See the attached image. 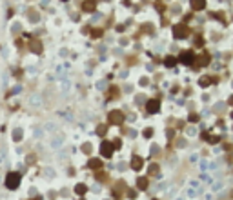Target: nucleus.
I'll return each mask as SVG.
<instances>
[{
    "mask_svg": "<svg viewBox=\"0 0 233 200\" xmlns=\"http://www.w3.org/2000/svg\"><path fill=\"white\" fill-rule=\"evenodd\" d=\"M209 60H211V57H209V53H206V51H202L199 57H195V62L193 64H197V65H209Z\"/></svg>",
    "mask_w": 233,
    "mask_h": 200,
    "instance_id": "7",
    "label": "nucleus"
},
{
    "mask_svg": "<svg viewBox=\"0 0 233 200\" xmlns=\"http://www.w3.org/2000/svg\"><path fill=\"white\" fill-rule=\"evenodd\" d=\"M188 196H195V191H193V189H188Z\"/></svg>",
    "mask_w": 233,
    "mask_h": 200,
    "instance_id": "30",
    "label": "nucleus"
},
{
    "mask_svg": "<svg viewBox=\"0 0 233 200\" xmlns=\"http://www.w3.org/2000/svg\"><path fill=\"white\" fill-rule=\"evenodd\" d=\"M153 200H157V198H153Z\"/></svg>",
    "mask_w": 233,
    "mask_h": 200,
    "instance_id": "33",
    "label": "nucleus"
},
{
    "mask_svg": "<svg viewBox=\"0 0 233 200\" xmlns=\"http://www.w3.org/2000/svg\"><path fill=\"white\" fill-rule=\"evenodd\" d=\"M164 64L168 65V68H173V65L177 64V58H175L173 55H170V57H166V58H164Z\"/></svg>",
    "mask_w": 233,
    "mask_h": 200,
    "instance_id": "13",
    "label": "nucleus"
},
{
    "mask_svg": "<svg viewBox=\"0 0 233 200\" xmlns=\"http://www.w3.org/2000/svg\"><path fill=\"white\" fill-rule=\"evenodd\" d=\"M191 7H193L195 11L204 9V7H206V0H191Z\"/></svg>",
    "mask_w": 233,
    "mask_h": 200,
    "instance_id": "11",
    "label": "nucleus"
},
{
    "mask_svg": "<svg viewBox=\"0 0 233 200\" xmlns=\"http://www.w3.org/2000/svg\"><path fill=\"white\" fill-rule=\"evenodd\" d=\"M15 140H20V131H15Z\"/></svg>",
    "mask_w": 233,
    "mask_h": 200,
    "instance_id": "28",
    "label": "nucleus"
},
{
    "mask_svg": "<svg viewBox=\"0 0 233 200\" xmlns=\"http://www.w3.org/2000/svg\"><path fill=\"white\" fill-rule=\"evenodd\" d=\"M173 35L177 36V38H186L190 35V29H188V26L186 24H177L175 28H173Z\"/></svg>",
    "mask_w": 233,
    "mask_h": 200,
    "instance_id": "2",
    "label": "nucleus"
},
{
    "mask_svg": "<svg viewBox=\"0 0 233 200\" xmlns=\"http://www.w3.org/2000/svg\"><path fill=\"white\" fill-rule=\"evenodd\" d=\"M209 84H211V78H209V77H202V78L199 80V86H200V87H208Z\"/></svg>",
    "mask_w": 233,
    "mask_h": 200,
    "instance_id": "14",
    "label": "nucleus"
},
{
    "mask_svg": "<svg viewBox=\"0 0 233 200\" xmlns=\"http://www.w3.org/2000/svg\"><path fill=\"white\" fill-rule=\"evenodd\" d=\"M142 166H144V160H142L140 157H133V158H131V167H133L135 171H140Z\"/></svg>",
    "mask_w": 233,
    "mask_h": 200,
    "instance_id": "8",
    "label": "nucleus"
},
{
    "mask_svg": "<svg viewBox=\"0 0 233 200\" xmlns=\"http://www.w3.org/2000/svg\"><path fill=\"white\" fill-rule=\"evenodd\" d=\"M148 186H149V182H148V178H146V176H140V178H137V187H138V189L146 191V189H148Z\"/></svg>",
    "mask_w": 233,
    "mask_h": 200,
    "instance_id": "10",
    "label": "nucleus"
},
{
    "mask_svg": "<svg viewBox=\"0 0 233 200\" xmlns=\"http://www.w3.org/2000/svg\"><path fill=\"white\" fill-rule=\"evenodd\" d=\"M151 153H153V155L158 153V146H151Z\"/></svg>",
    "mask_w": 233,
    "mask_h": 200,
    "instance_id": "27",
    "label": "nucleus"
},
{
    "mask_svg": "<svg viewBox=\"0 0 233 200\" xmlns=\"http://www.w3.org/2000/svg\"><path fill=\"white\" fill-rule=\"evenodd\" d=\"M228 104H229V106H233V95L229 97V100H228Z\"/></svg>",
    "mask_w": 233,
    "mask_h": 200,
    "instance_id": "31",
    "label": "nucleus"
},
{
    "mask_svg": "<svg viewBox=\"0 0 233 200\" xmlns=\"http://www.w3.org/2000/svg\"><path fill=\"white\" fill-rule=\"evenodd\" d=\"M184 65H191L193 62H195V53L193 51H184V53H180V58H178Z\"/></svg>",
    "mask_w": 233,
    "mask_h": 200,
    "instance_id": "5",
    "label": "nucleus"
},
{
    "mask_svg": "<svg viewBox=\"0 0 233 200\" xmlns=\"http://www.w3.org/2000/svg\"><path fill=\"white\" fill-rule=\"evenodd\" d=\"M108 120L113 126H120L124 122V113H122V111H111V113L108 115Z\"/></svg>",
    "mask_w": 233,
    "mask_h": 200,
    "instance_id": "1",
    "label": "nucleus"
},
{
    "mask_svg": "<svg viewBox=\"0 0 233 200\" xmlns=\"http://www.w3.org/2000/svg\"><path fill=\"white\" fill-rule=\"evenodd\" d=\"M113 146H111V142H102L100 144V155L104 158H111L113 157Z\"/></svg>",
    "mask_w": 233,
    "mask_h": 200,
    "instance_id": "4",
    "label": "nucleus"
},
{
    "mask_svg": "<svg viewBox=\"0 0 233 200\" xmlns=\"http://www.w3.org/2000/svg\"><path fill=\"white\" fill-rule=\"evenodd\" d=\"M106 131H108V126H99V127H97V133H99L100 137L106 135Z\"/></svg>",
    "mask_w": 233,
    "mask_h": 200,
    "instance_id": "18",
    "label": "nucleus"
},
{
    "mask_svg": "<svg viewBox=\"0 0 233 200\" xmlns=\"http://www.w3.org/2000/svg\"><path fill=\"white\" fill-rule=\"evenodd\" d=\"M128 196H129V198H135V196H137V191H135V189H129V191H128Z\"/></svg>",
    "mask_w": 233,
    "mask_h": 200,
    "instance_id": "25",
    "label": "nucleus"
},
{
    "mask_svg": "<svg viewBox=\"0 0 233 200\" xmlns=\"http://www.w3.org/2000/svg\"><path fill=\"white\" fill-rule=\"evenodd\" d=\"M95 7H97L95 0H86V2L82 4V9H84L86 13H91V11H95Z\"/></svg>",
    "mask_w": 233,
    "mask_h": 200,
    "instance_id": "9",
    "label": "nucleus"
},
{
    "mask_svg": "<svg viewBox=\"0 0 233 200\" xmlns=\"http://www.w3.org/2000/svg\"><path fill=\"white\" fill-rule=\"evenodd\" d=\"M31 48H33L35 53H40V42H33V44H31Z\"/></svg>",
    "mask_w": 233,
    "mask_h": 200,
    "instance_id": "20",
    "label": "nucleus"
},
{
    "mask_svg": "<svg viewBox=\"0 0 233 200\" xmlns=\"http://www.w3.org/2000/svg\"><path fill=\"white\" fill-rule=\"evenodd\" d=\"M142 135H144L146 138H149V137L153 135V129H151V127H148V129H144V133H142Z\"/></svg>",
    "mask_w": 233,
    "mask_h": 200,
    "instance_id": "21",
    "label": "nucleus"
},
{
    "mask_svg": "<svg viewBox=\"0 0 233 200\" xmlns=\"http://www.w3.org/2000/svg\"><path fill=\"white\" fill-rule=\"evenodd\" d=\"M111 97H119V87H111Z\"/></svg>",
    "mask_w": 233,
    "mask_h": 200,
    "instance_id": "24",
    "label": "nucleus"
},
{
    "mask_svg": "<svg viewBox=\"0 0 233 200\" xmlns=\"http://www.w3.org/2000/svg\"><path fill=\"white\" fill-rule=\"evenodd\" d=\"M168 138H173V129H168Z\"/></svg>",
    "mask_w": 233,
    "mask_h": 200,
    "instance_id": "29",
    "label": "nucleus"
},
{
    "mask_svg": "<svg viewBox=\"0 0 233 200\" xmlns=\"http://www.w3.org/2000/svg\"><path fill=\"white\" fill-rule=\"evenodd\" d=\"M188 120H190V122H197V120H199V115H195V113H191Z\"/></svg>",
    "mask_w": 233,
    "mask_h": 200,
    "instance_id": "23",
    "label": "nucleus"
},
{
    "mask_svg": "<svg viewBox=\"0 0 233 200\" xmlns=\"http://www.w3.org/2000/svg\"><path fill=\"white\" fill-rule=\"evenodd\" d=\"M195 44H197V46H202V38L197 36V38H195Z\"/></svg>",
    "mask_w": 233,
    "mask_h": 200,
    "instance_id": "26",
    "label": "nucleus"
},
{
    "mask_svg": "<svg viewBox=\"0 0 233 200\" xmlns=\"http://www.w3.org/2000/svg\"><path fill=\"white\" fill-rule=\"evenodd\" d=\"M158 171H160V166H158V164H151L149 169H148L149 175H158Z\"/></svg>",
    "mask_w": 233,
    "mask_h": 200,
    "instance_id": "15",
    "label": "nucleus"
},
{
    "mask_svg": "<svg viewBox=\"0 0 233 200\" xmlns=\"http://www.w3.org/2000/svg\"><path fill=\"white\" fill-rule=\"evenodd\" d=\"M18 180H20V175L18 173H9L7 178H6V186L9 189H15V187H18Z\"/></svg>",
    "mask_w": 233,
    "mask_h": 200,
    "instance_id": "3",
    "label": "nucleus"
},
{
    "mask_svg": "<svg viewBox=\"0 0 233 200\" xmlns=\"http://www.w3.org/2000/svg\"><path fill=\"white\" fill-rule=\"evenodd\" d=\"M91 33H93V36H95V38H100V36L104 35V31H102V29H93Z\"/></svg>",
    "mask_w": 233,
    "mask_h": 200,
    "instance_id": "19",
    "label": "nucleus"
},
{
    "mask_svg": "<svg viewBox=\"0 0 233 200\" xmlns=\"http://www.w3.org/2000/svg\"><path fill=\"white\" fill-rule=\"evenodd\" d=\"M208 142H211V144H217L219 140H220V137H215V135H208V138H206Z\"/></svg>",
    "mask_w": 233,
    "mask_h": 200,
    "instance_id": "17",
    "label": "nucleus"
},
{
    "mask_svg": "<svg viewBox=\"0 0 233 200\" xmlns=\"http://www.w3.org/2000/svg\"><path fill=\"white\" fill-rule=\"evenodd\" d=\"M87 166H89L91 169H99V167H102V160H99V158H91Z\"/></svg>",
    "mask_w": 233,
    "mask_h": 200,
    "instance_id": "12",
    "label": "nucleus"
},
{
    "mask_svg": "<svg viewBox=\"0 0 233 200\" xmlns=\"http://www.w3.org/2000/svg\"><path fill=\"white\" fill-rule=\"evenodd\" d=\"M231 118H233V113H231Z\"/></svg>",
    "mask_w": 233,
    "mask_h": 200,
    "instance_id": "32",
    "label": "nucleus"
},
{
    "mask_svg": "<svg viewBox=\"0 0 233 200\" xmlns=\"http://www.w3.org/2000/svg\"><path fill=\"white\" fill-rule=\"evenodd\" d=\"M75 191H77V193H78V195H84V193H86V191H87V187H86V186H84V184H78V186H77V187H75Z\"/></svg>",
    "mask_w": 233,
    "mask_h": 200,
    "instance_id": "16",
    "label": "nucleus"
},
{
    "mask_svg": "<svg viewBox=\"0 0 233 200\" xmlns=\"http://www.w3.org/2000/svg\"><path fill=\"white\" fill-rule=\"evenodd\" d=\"M82 151H84V153H91V144H84V146H82Z\"/></svg>",
    "mask_w": 233,
    "mask_h": 200,
    "instance_id": "22",
    "label": "nucleus"
},
{
    "mask_svg": "<svg viewBox=\"0 0 233 200\" xmlns=\"http://www.w3.org/2000/svg\"><path fill=\"white\" fill-rule=\"evenodd\" d=\"M146 111H148V113H158V111H160V100H157V98L148 100L146 102Z\"/></svg>",
    "mask_w": 233,
    "mask_h": 200,
    "instance_id": "6",
    "label": "nucleus"
}]
</instances>
